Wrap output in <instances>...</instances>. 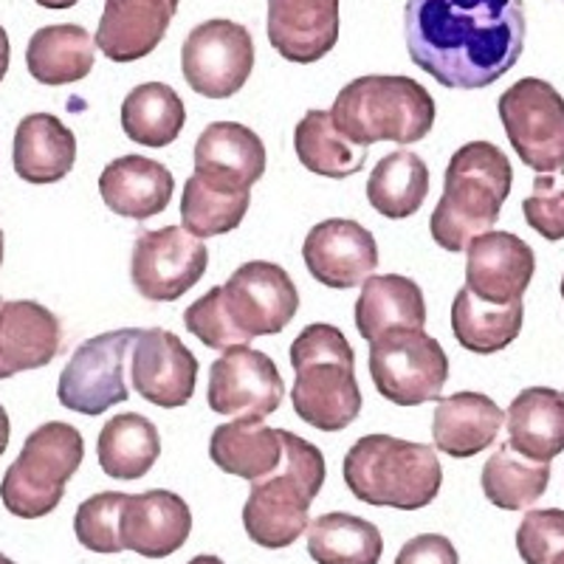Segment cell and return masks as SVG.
<instances>
[{
  "mask_svg": "<svg viewBox=\"0 0 564 564\" xmlns=\"http://www.w3.org/2000/svg\"><path fill=\"white\" fill-rule=\"evenodd\" d=\"M296 372L291 404L319 432H341L359 417L365 398L356 381V352L336 325L314 322L291 345Z\"/></svg>",
  "mask_w": 564,
  "mask_h": 564,
  "instance_id": "cell-3",
  "label": "cell"
},
{
  "mask_svg": "<svg viewBox=\"0 0 564 564\" xmlns=\"http://www.w3.org/2000/svg\"><path fill=\"white\" fill-rule=\"evenodd\" d=\"M0 564H14V562L9 556H3V553H0Z\"/></svg>",
  "mask_w": 564,
  "mask_h": 564,
  "instance_id": "cell-48",
  "label": "cell"
},
{
  "mask_svg": "<svg viewBox=\"0 0 564 564\" xmlns=\"http://www.w3.org/2000/svg\"><path fill=\"white\" fill-rule=\"evenodd\" d=\"M254 70V40L231 20H206L181 45V74L206 99L235 97Z\"/></svg>",
  "mask_w": 564,
  "mask_h": 564,
  "instance_id": "cell-11",
  "label": "cell"
},
{
  "mask_svg": "<svg viewBox=\"0 0 564 564\" xmlns=\"http://www.w3.org/2000/svg\"><path fill=\"white\" fill-rule=\"evenodd\" d=\"M517 551L525 564H553L564 553V511L539 508L528 511L517 528Z\"/></svg>",
  "mask_w": 564,
  "mask_h": 564,
  "instance_id": "cell-40",
  "label": "cell"
},
{
  "mask_svg": "<svg viewBox=\"0 0 564 564\" xmlns=\"http://www.w3.org/2000/svg\"><path fill=\"white\" fill-rule=\"evenodd\" d=\"M265 173V144L240 122H212L195 141V175L206 184L251 193Z\"/></svg>",
  "mask_w": 564,
  "mask_h": 564,
  "instance_id": "cell-18",
  "label": "cell"
},
{
  "mask_svg": "<svg viewBox=\"0 0 564 564\" xmlns=\"http://www.w3.org/2000/svg\"><path fill=\"white\" fill-rule=\"evenodd\" d=\"M212 463L240 480L257 482L274 475L285 457L282 430H271L263 421L220 423L209 437Z\"/></svg>",
  "mask_w": 564,
  "mask_h": 564,
  "instance_id": "cell-28",
  "label": "cell"
},
{
  "mask_svg": "<svg viewBox=\"0 0 564 564\" xmlns=\"http://www.w3.org/2000/svg\"><path fill=\"white\" fill-rule=\"evenodd\" d=\"M513 153L539 175L564 170V97L551 83L525 77L497 102Z\"/></svg>",
  "mask_w": 564,
  "mask_h": 564,
  "instance_id": "cell-9",
  "label": "cell"
},
{
  "mask_svg": "<svg viewBox=\"0 0 564 564\" xmlns=\"http://www.w3.org/2000/svg\"><path fill=\"white\" fill-rule=\"evenodd\" d=\"M209 265L204 240L184 226L141 229L130 254L133 289L150 302H175L195 289Z\"/></svg>",
  "mask_w": 564,
  "mask_h": 564,
  "instance_id": "cell-12",
  "label": "cell"
},
{
  "mask_svg": "<svg viewBox=\"0 0 564 564\" xmlns=\"http://www.w3.org/2000/svg\"><path fill=\"white\" fill-rule=\"evenodd\" d=\"M12 161L26 184H57L74 170L77 139L57 116L32 113L14 130Z\"/></svg>",
  "mask_w": 564,
  "mask_h": 564,
  "instance_id": "cell-27",
  "label": "cell"
},
{
  "mask_svg": "<svg viewBox=\"0 0 564 564\" xmlns=\"http://www.w3.org/2000/svg\"><path fill=\"white\" fill-rule=\"evenodd\" d=\"M502 410L482 392L463 390L437 401L432 437L443 455L466 460L486 452L502 430Z\"/></svg>",
  "mask_w": 564,
  "mask_h": 564,
  "instance_id": "cell-24",
  "label": "cell"
},
{
  "mask_svg": "<svg viewBox=\"0 0 564 564\" xmlns=\"http://www.w3.org/2000/svg\"><path fill=\"white\" fill-rule=\"evenodd\" d=\"M334 124L359 148L376 141L415 144L435 128V99L421 83L401 74H367L339 90Z\"/></svg>",
  "mask_w": 564,
  "mask_h": 564,
  "instance_id": "cell-6",
  "label": "cell"
},
{
  "mask_svg": "<svg viewBox=\"0 0 564 564\" xmlns=\"http://www.w3.org/2000/svg\"><path fill=\"white\" fill-rule=\"evenodd\" d=\"M186 564H226V562H224V558H218V556H212V553H200V556L189 558Z\"/></svg>",
  "mask_w": 564,
  "mask_h": 564,
  "instance_id": "cell-46",
  "label": "cell"
},
{
  "mask_svg": "<svg viewBox=\"0 0 564 564\" xmlns=\"http://www.w3.org/2000/svg\"><path fill=\"white\" fill-rule=\"evenodd\" d=\"M99 466L113 480H141L161 457V437L155 423L135 412L113 415L99 432Z\"/></svg>",
  "mask_w": 564,
  "mask_h": 564,
  "instance_id": "cell-30",
  "label": "cell"
},
{
  "mask_svg": "<svg viewBox=\"0 0 564 564\" xmlns=\"http://www.w3.org/2000/svg\"><path fill=\"white\" fill-rule=\"evenodd\" d=\"M186 124L181 97L164 83L135 85L122 102V130L130 141L144 148H167Z\"/></svg>",
  "mask_w": 564,
  "mask_h": 564,
  "instance_id": "cell-34",
  "label": "cell"
},
{
  "mask_svg": "<svg viewBox=\"0 0 564 564\" xmlns=\"http://www.w3.org/2000/svg\"><path fill=\"white\" fill-rule=\"evenodd\" d=\"M302 260L314 280L336 291L365 285L379 269V243L356 220L330 218L316 224L302 243Z\"/></svg>",
  "mask_w": 564,
  "mask_h": 564,
  "instance_id": "cell-16",
  "label": "cell"
},
{
  "mask_svg": "<svg viewBox=\"0 0 564 564\" xmlns=\"http://www.w3.org/2000/svg\"><path fill=\"white\" fill-rule=\"evenodd\" d=\"M189 533H193V511L178 494L153 488L128 497L122 520L124 551H133L144 558H167L186 545Z\"/></svg>",
  "mask_w": 564,
  "mask_h": 564,
  "instance_id": "cell-21",
  "label": "cell"
},
{
  "mask_svg": "<svg viewBox=\"0 0 564 564\" xmlns=\"http://www.w3.org/2000/svg\"><path fill=\"white\" fill-rule=\"evenodd\" d=\"M553 564H564V553H562V556H558V558H556V562H553Z\"/></svg>",
  "mask_w": 564,
  "mask_h": 564,
  "instance_id": "cell-49",
  "label": "cell"
},
{
  "mask_svg": "<svg viewBox=\"0 0 564 564\" xmlns=\"http://www.w3.org/2000/svg\"><path fill=\"white\" fill-rule=\"evenodd\" d=\"M508 443L536 463H551L564 452V392L531 387L513 398L506 412Z\"/></svg>",
  "mask_w": 564,
  "mask_h": 564,
  "instance_id": "cell-26",
  "label": "cell"
},
{
  "mask_svg": "<svg viewBox=\"0 0 564 564\" xmlns=\"http://www.w3.org/2000/svg\"><path fill=\"white\" fill-rule=\"evenodd\" d=\"M173 189V173L144 155H122L110 161L99 175V195L105 206L130 220L155 218L170 206Z\"/></svg>",
  "mask_w": 564,
  "mask_h": 564,
  "instance_id": "cell-23",
  "label": "cell"
},
{
  "mask_svg": "<svg viewBox=\"0 0 564 564\" xmlns=\"http://www.w3.org/2000/svg\"><path fill=\"white\" fill-rule=\"evenodd\" d=\"M226 314L251 341L254 336L282 334L300 311V291L282 265L269 260H251L240 265L220 285Z\"/></svg>",
  "mask_w": 564,
  "mask_h": 564,
  "instance_id": "cell-14",
  "label": "cell"
},
{
  "mask_svg": "<svg viewBox=\"0 0 564 564\" xmlns=\"http://www.w3.org/2000/svg\"><path fill=\"white\" fill-rule=\"evenodd\" d=\"M128 497L130 494L122 491H102L88 497L74 513V533L79 545L94 553H122V520Z\"/></svg>",
  "mask_w": 564,
  "mask_h": 564,
  "instance_id": "cell-38",
  "label": "cell"
},
{
  "mask_svg": "<svg viewBox=\"0 0 564 564\" xmlns=\"http://www.w3.org/2000/svg\"><path fill=\"white\" fill-rule=\"evenodd\" d=\"M9 435H12V423H9L7 410H3V406H0V455H3V452H7V446H9Z\"/></svg>",
  "mask_w": 564,
  "mask_h": 564,
  "instance_id": "cell-44",
  "label": "cell"
},
{
  "mask_svg": "<svg viewBox=\"0 0 564 564\" xmlns=\"http://www.w3.org/2000/svg\"><path fill=\"white\" fill-rule=\"evenodd\" d=\"M130 379L144 401L161 410H178L193 398L198 381L195 352L164 327L141 330L130 350Z\"/></svg>",
  "mask_w": 564,
  "mask_h": 564,
  "instance_id": "cell-15",
  "label": "cell"
},
{
  "mask_svg": "<svg viewBox=\"0 0 564 564\" xmlns=\"http://www.w3.org/2000/svg\"><path fill=\"white\" fill-rule=\"evenodd\" d=\"M525 0H406L410 59L443 88L480 90L525 48Z\"/></svg>",
  "mask_w": 564,
  "mask_h": 564,
  "instance_id": "cell-1",
  "label": "cell"
},
{
  "mask_svg": "<svg viewBox=\"0 0 564 564\" xmlns=\"http://www.w3.org/2000/svg\"><path fill=\"white\" fill-rule=\"evenodd\" d=\"M139 334L135 327H122L83 341L59 372V404L79 415H102L110 406L124 404L130 398L124 367Z\"/></svg>",
  "mask_w": 564,
  "mask_h": 564,
  "instance_id": "cell-10",
  "label": "cell"
},
{
  "mask_svg": "<svg viewBox=\"0 0 564 564\" xmlns=\"http://www.w3.org/2000/svg\"><path fill=\"white\" fill-rule=\"evenodd\" d=\"M308 553L316 564H379L384 536L352 513H322L308 525Z\"/></svg>",
  "mask_w": 564,
  "mask_h": 564,
  "instance_id": "cell-35",
  "label": "cell"
},
{
  "mask_svg": "<svg viewBox=\"0 0 564 564\" xmlns=\"http://www.w3.org/2000/svg\"><path fill=\"white\" fill-rule=\"evenodd\" d=\"M251 193H229L189 175L181 195V224L195 238H215L238 229L249 212Z\"/></svg>",
  "mask_w": 564,
  "mask_h": 564,
  "instance_id": "cell-37",
  "label": "cell"
},
{
  "mask_svg": "<svg viewBox=\"0 0 564 564\" xmlns=\"http://www.w3.org/2000/svg\"><path fill=\"white\" fill-rule=\"evenodd\" d=\"M395 564H460V556L452 539L441 533H421L401 547Z\"/></svg>",
  "mask_w": 564,
  "mask_h": 564,
  "instance_id": "cell-42",
  "label": "cell"
},
{
  "mask_svg": "<svg viewBox=\"0 0 564 564\" xmlns=\"http://www.w3.org/2000/svg\"><path fill=\"white\" fill-rule=\"evenodd\" d=\"M269 40L289 63H319L339 43V0H269Z\"/></svg>",
  "mask_w": 564,
  "mask_h": 564,
  "instance_id": "cell-19",
  "label": "cell"
},
{
  "mask_svg": "<svg viewBox=\"0 0 564 564\" xmlns=\"http://www.w3.org/2000/svg\"><path fill=\"white\" fill-rule=\"evenodd\" d=\"M85 441L70 423L48 421L32 432L0 480V500L20 520H40L63 502L65 486L83 466Z\"/></svg>",
  "mask_w": 564,
  "mask_h": 564,
  "instance_id": "cell-7",
  "label": "cell"
},
{
  "mask_svg": "<svg viewBox=\"0 0 564 564\" xmlns=\"http://www.w3.org/2000/svg\"><path fill=\"white\" fill-rule=\"evenodd\" d=\"M430 195V167L421 155L395 150L372 167L367 178V200L379 215L404 220L415 215Z\"/></svg>",
  "mask_w": 564,
  "mask_h": 564,
  "instance_id": "cell-33",
  "label": "cell"
},
{
  "mask_svg": "<svg viewBox=\"0 0 564 564\" xmlns=\"http://www.w3.org/2000/svg\"><path fill=\"white\" fill-rule=\"evenodd\" d=\"M341 477L359 502L398 511H421L443 486L435 449L392 435L359 437L345 455Z\"/></svg>",
  "mask_w": 564,
  "mask_h": 564,
  "instance_id": "cell-4",
  "label": "cell"
},
{
  "mask_svg": "<svg viewBox=\"0 0 564 564\" xmlns=\"http://www.w3.org/2000/svg\"><path fill=\"white\" fill-rule=\"evenodd\" d=\"M178 0H105L97 48L113 63H135L161 45Z\"/></svg>",
  "mask_w": 564,
  "mask_h": 564,
  "instance_id": "cell-22",
  "label": "cell"
},
{
  "mask_svg": "<svg viewBox=\"0 0 564 564\" xmlns=\"http://www.w3.org/2000/svg\"><path fill=\"white\" fill-rule=\"evenodd\" d=\"M370 376L390 404L421 406L441 398L449 379V356L423 330H390L370 345Z\"/></svg>",
  "mask_w": 564,
  "mask_h": 564,
  "instance_id": "cell-8",
  "label": "cell"
},
{
  "mask_svg": "<svg viewBox=\"0 0 564 564\" xmlns=\"http://www.w3.org/2000/svg\"><path fill=\"white\" fill-rule=\"evenodd\" d=\"M97 59V40L77 23L43 26L26 45V68L43 85L79 83Z\"/></svg>",
  "mask_w": 564,
  "mask_h": 564,
  "instance_id": "cell-29",
  "label": "cell"
},
{
  "mask_svg": "<svg viewBox=\"0 0 564 564\" xmlns=\"http://www.w3.org/2000/svg\"><path fill=\"white\" fill-rule=\"evenodd\" d=\"M562 300H564V274H562Z\"/></svg>",
  "mask_w": 564,
  "mask_h": 564,
  "instance_id": "cell-50",
  "label": "cell"
},
{
  "mask_svg": "<svg viewBox=\"0 0 564 564\" xmlns=\"http://www.w3.org/2000/svg\"><path fill=\"white\" fill-rule=\"evenodd\" d=\"M184 325L195 339L204 341L212 350H231V347L246 345V336L240 334L231 316L226 314L224 291L209 289L200 300H195L189 308L184 311Z\"/></svg>",
  "mask_w": 564,
  "mask_h": 564,
  "instance_id": "cell-39",
  "label": "cell"
},
{
  "mask_svg": "<svg viewBox=\"0 0 564 564\" xmlns=\"http://www.w3.org/2000/svg\"><path fill=\"white\" fill-rule=\"evenodd\" d=\"M426 302L417 282L401 274H379L361 285L356 300V330L372 345L390 330H423Z\"/></svg>",
  "mask_w": 564,
  "mask_h": 564,
  "instance_id": "cell-25",
  "label": "cell"
},
{
  "mask_svg": "<svg viewBox=\"0 0 564 564\" xmlns=\"http://www.w3.org/2000/svg\"><path fill=\"white\" fill-rule=\"evenodd\" d=\"M285 457L274 475L251 482L243 528L254 545L282 551L308 531L311 506L325 486V457L314 443L282 430Z\"/></svg>",
  "mask_w": 564,
  "mask_h": 564,
  "instance_id": "cell-5",
  "label": "cell"
},
{
  "mask_svg": "<svg viewBox=\"0 0 564 564\" xmlns=\"http://www.w3.org/2000/svg\"><path fill=\"white\" fill-rule=\"evenodd\" d=\"M43 9H70L77 7V0H34Z\"/></svg>",
  "mask_w": 564,
  "mask_h": 564,
  "instance_id": "cell-45",
  "label": "cell"
},
{
  "mask_svg": "<svg viewBox=\"0 0 564 564\" xmlns=\"http://www.w3.org/2000/svg\"><path fill=\"white\" fill-rule=\"evenodd\" d=\"M551 463H536L502 443L482 466L480 486L486 500L502 511H525L547 491Z\"/></svg>",
  "mask_w": 564,
  "mask_h": 564,
  "instance_id": "cell-36",
  "label": "cell"
},
{
  "mask_svg": "<svg viewBox=\"0 0 564 564\" xmlns=\"http://www.w3.org/2000/svg\"><path fill=\"white\" fill-rule=\"evenodd\" d=\"M0 265H3V231H0Z\"/></svg>",
  "mask_w": 564,
  "mask_h": 564,
  "instance_id": "cell-47",
  "label": "cell"
},
{
  "mask_svg": "<svg viewBox=\"0 0 564 564\" xmlns=\"http://www.w3.org/2000/svg\"><path fill=\"white\" fill-rule=\"evenodd\" d=\"M296 159L305 170L322 178H350L361 173L367 161V148L352 144L334 124L330 110H308L294 130Z\"/></svg>",
  "mask_w": 564,
  "mask_h": 564,
  "instance_id": "cell-32",
  "label": "cell"
},
{
  "mask_svg": "<svg viewBox=\"0 0 564 564\" xmlns=\"http://www.w3.org/2000/svg\"><path fill=\"white\" fill-rule=\"evenodd\" d=\"M522 300L508 302V305H491L475 296L463 285L452 302V334L457 345L468 352L491 356L511 345L522 330Z\"/></svg>",
  "mask_w": 564,
  "mask_h": 564,
  "instance_id": "cell-31",
  "label": "cell"
},
{
  "mask_svg": "<svg viewBox=\"0 0 564 564\" xmlns=\"http://www.w3.org/2000/svg\"><path fill=\"white\" fill-rule=\"evenodd\" d=\"M513 186L508 155L491 141H468L449 159L443 195L430 218L432 240L446 251L468 249V243L500 218Z\"/></svg>",
  "mask_w": 564,
  "mask_h": 564,
  "instance_id": "cell-2",
  "label": "cell"
},
{
  "mask_svg": "<svg viewBox=\"0 0 564 564\" xmlns=\"http://www.w3.org/2000/svg\"><path fill=\"white\" fill-rule=\"evenodd\" d=\"M63 345V327L34 300H0V381L52 365Z\"/></svg>",
  "mask_w": 564,
  "mask_h": 564,
  "instance_id": "cell-20",
  "label": "cell"
},
{
  "mask_svg": "<svg viewBox=\"0 0 564 564\" xmlns=\"http://www.w3.org/2000/svg\"><path fill=\"white\" fill-rule=\"evenodd\" d=\"M522 215L545 240H564V170L558 175H536L531 195L522 200Z\"/></svg>",
  "mask_w": 564,
  "mask_h": 564,
  "instance_id": "cell-41",
  "label": "cell"
},
{
  "mask_svg": "<svg viewBox=\"0 0 564 564\" xmlns=\"http://www.w3.org/2000/svg\"><path fill=\"white\" fill-rule=\"evenodd\" d=\"M9 59H12V45H9L7 29L0 26V83H3V77H7Z\"/></svg>",
  "mask_w": 564,
  "mask_h": 564,
  "instance_id": "cell-43",
  "label": "cell"
},
{
  "mask_svg": "<svg viewBox=\"0 0 564 564\" xmlns=\"http://www.w3.org/2000/svg\"><path fill=\"white\" fill-rule=\"evenodd\" d=\"M285 395V381L274 359L249 345L231 347L212 361L206 404L218 415L235 421H265L274 415Z\"/></svg>",
  "mask_w": 564,
  "mask_h": 564,
  "instance_id": "cell-13",
  "label": "cell"
},
{
  "mask_svg": "<svg viewBox=\"0 0 564 564\" xmlns=\"http://www.w3.org/2000/svg\"><path fill=\"white\" fill-rule=\"evenodd\" d=\"M536 271V254L511 231H486L466 249V289L482 302L522 300Z\"/></svg>",
  "mask_w": 564,
  "mask_h": 564,
  "instance_id": "cell-17",
  "label": "cell"
}]
</instances>
